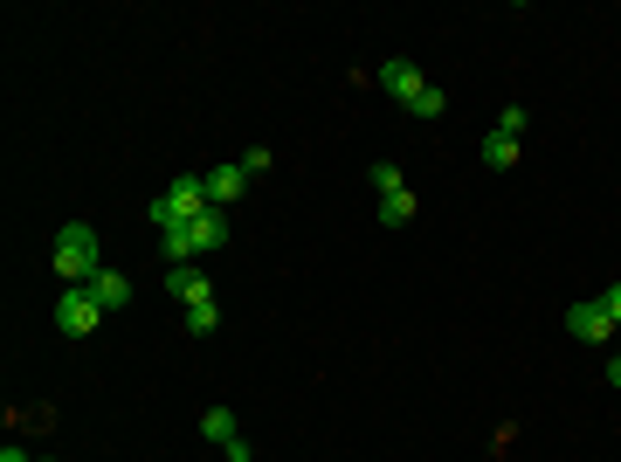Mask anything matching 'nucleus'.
Listing matches in <instances>:
<instances>
[{
    "label": "nucleus",
    "mask_w": 621,
    "mask_h": 462,
    "mask_svg": "<svg viewBox=\"0 0 621 462\" xmlns=\"http://www.w3.org/2000/svg\"><path fill=\"white\" fill-rule=\"evenodd\" d=\"M97 324H103V304H97V297H90L84 284L56 297V331H63V339H90Z\"/></svg>",
    "instance_id": "nucleus-4"
},
{
    "label": "nucleus",
    "mask_w": 621,
    "mask_h": 462,
    "mask_svg": "<svg viewBox=\"0 0 621 462\" xmlns=\"http://www.w3.org/2000/svg\"><path fill=\"white\" fill-rule=\"evenodd\" d=\"M200 215H207V179H194V173H179L173 187H166V194L145 208V221L160 228V235H166V228H187V221H200Z\"/></svg>",
    "instance_id": "nucleus-2"
},
{
    "label": "nucleus",
    "mask_w": 621,
    "mask_h": 462,
    "mask_svg": "<svg viewBox=\"0 0 621 462\" xmlns=\"http://www.w3.org/2000/svg\"><path fill=\"white\" fill-rule=\"evenodd\" d=\"M200 435H207V442H215V449L242 442V435H236V415H228V407H200Z\"/></svg>",
    "instance_id": "nucleus-11"
},
{
    "label": "nucleus",
    "mask_w": 621,
    "mask_h": 462,
    "mask_svg": "<svg viewBox=\"0 0 621 462\" xmlns=\"http://www.w3.org/2000/svg\"><path fill=\"white\" fill-rule=\"evenodd\" d=\"M483 166H490V173H511V166H518V132H504V124H498V132L483 139Z\"/></svg>",
    "instance_id": "nucleus-10"
},
{
    "label": "nucleus",
    "mask_w": 621,
    "mask_h": 462,
    "mask_svg": "<svg viewBox=\"0 0 621 462\" xmlns=\"http://www.w3.org/2000/svg\"><path fill=\"white\" fill-rule=\"evenodd\" d=\"M84 290H90V297L103 304V311H124V304H132V284H124V276H118V270H97V276H90V284H84Z\"/></svg>",
    "instance_id": "nucleus-9"
},
{
    "label": "nucleus",
    "mask_w": 621,
    "mask_h": 462,
    "mask_svg": "<svg viewBox=\"0 0 621 462\" xmlns=\"http://www.w3.org/2000/svg\"><path fill=\"white\" fill-rule=\"evenodd\" d=\"M407 111H414V118H422V124H428V118H443V111H449V97H443V90H435V84H428V90H422V97H414V105H407Z\"/></svg>",
    "instance_id": "nucleus-14"
},
{
    "label": "nucleus",
    "mask_w": 621,
    "mask_h": 462,
    "mask_svg": "<svg viewBox=\"0 0 621 462\" xmlns=\"http://www.w3.org/2000/svg\"><path fill=\"white\" fill-rule=\"evenodd\" d=\"M373 187H380V200H386V194H407V179H401L394 160H373Z\"/></svg>",
    "instance_id": "nucleus-13"
},
{
    "label": "nucleus",
    "mask_w": 621,
    "mask_h": 462,
    "mask_svg": "<svg viewBox=\"0 0 621 462\" xmlns=\"http://www.w3.org/2000/svg\"><path fill=\"white\" fill-rule=\"evenodd\" d=\"M373 84H380L386 97H394V105H414V97L428 90V84H422V69H414L407 56H394V63H380V69H373Z\"/></svg>",
    "instance_id": "nucleus-5"
},
{
    "label": "nucleus",
    "mask_w": 621,
    "mask_h": 462,
    "mask_svg": "<svg viewBox=\"0 0 621 462\" xmlns=\"http://www.w3.org/2000/svg\"><path fill=\"white\" fill-rule=\"evenodd\" d=\"M215 324H221V311H215V304H194V311H187V331H194V339H207Z\"/></svg>",
    "instance_id": "nucleus-15"
},
{
    "label": "nucleus",
    "mask_w": 621,
    "mask_h": 462,
    "mask_svg": "<svg viewBox=\"0 0 621 462\" xmlns=\"http://www.w3.org/2000/svg\"><path fill=\"white\" fill-rule=\"evenodd\" d=\"M601 311H608V318H614V331H621V284H614V290H601Z\"/></svg>",
    "instance_id": "nucleus-16"
},
{
    "label": "nucleus",
    "mask_w": 621,
    "mask_h": 462,
    "mask_svg": "<svg viewBox=\"0 0 621 462\" xmlns=\"http://www.w3.org/2000/svg\"><path fill=\"white\" fill-rule=\"evenodd\" d=\"M566 331H574V339H587V345H608V339H614V318L601 311V297H587V304H574V311H566Z\"/></svg>",
    "instance_id": "nucleus-6"
},
{
    "label": "nucleus",
    "mask_w": 621,
    "mask_h": 462,
    "mask_svg": "<svg viewBox=\"0 0 621 462\" xmlns=\"http://www.w3.org/2000/svg\"><path fill=\"white\" fill-rule=\"evenodd\" d=\"M380 221H386V228H407V221H414V194H386V200H380Z\"/></svg>",
    "instance_id": "nucleus-12"
},
{
    "label": "nucleus",
    "mask_w": 621,
    "mask_h": 462,
    "mask_svg": "<svg viewBox=\"0 0 621 462\" xmlns=\"http://www.w3.org/2000/svg\"><path fill=\"white\" fill-rule=\"evenodd\" d=\"M0 462H29V455H21V449H14V442H8V449H0Z\"/></svg>",
    "instance_id": "nucleus-18"
},
{
    "label": "nucleus",
    "mask_w": 621,
    "mask_h": 462,
    "mask_svg": "<svg viewBox=\"0 0 621 462\" xmlns=\"http://www.w3.org/2000/svg\"><path fill=\"white\" fill-rule=\"evenodd\" d=\"M608 387H614V394H621V352H614V359H608Z\"/></svg>",
    "instance_id": "nucleus-17"
},
{
    "label": "nucleus",
    "mask_w": 621,
    "mask_h": 462,
    "mask_svg": "<svg viewBox=\"0 0 621 462\" xmlns=\"http://www.w3.org/2000/svg\"><path fill=\"white\" fill-rule=\"evenodd\" d=\"M200 179H207V208H221V215H228V208H236V200L249 194V173H242L236 160H228V166H215V173H200Z\"/></svg>",
    "instance_id": "nucleus-7"
},
{
    "label": "nucleus",
    "mask_w": 621,
    "mask_h": 462,
    "mask_svg": "<svg viewBox=\"0 0 621 462\" xmlns=\"http://www.w3.org/2000/svg\"><path fill=\"white\" fill-rule=\"evenodd\" d=\"M166 297H179L194 311V304H215V284H207L194 263H166Z\"/></svg>",
    "instance_id": "nucleus-8"
},
{
    "label": "nucleus",
    "mask_w": 621,
    "mask_h": 462,
    "mask_svg": "<svg viewBox=\"0 0 621 462\" xmlns=\"http://www.w3.org/2000/svg\"><path fill=\"white\" fill-rule=\"evenodd\" d=\"M228 242V215L221 208H207L200 221H187V228H166V235H160V249L173 255V263H194V255H215Z\"/></svg>",
    "instance_id": "nucleus-3"
},
{
    "label": "nucleus",
    "mask_w": 621,
    "mask_h": 462,
    "mask_svg": "<svg viewBox=\"0 0 621 462\" xmlns=\"http://www.w3.org/2000/svg\"><path fill=\"white\" fill-rule=\"evenodd\" d=\"M56 276H63V290H76V284H90V276L103 270V249H97V228L90 221H69L63 235H56Z\"/></svg>",
    "instance_id": "nucleus-1"
}]
</instances>
